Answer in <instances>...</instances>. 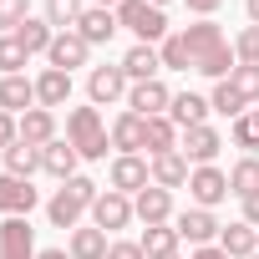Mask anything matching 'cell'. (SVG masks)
<instances>
[{"label":"cell","instance_id":"6da1fadb","mask_svg":"<svg viewBox=\"0 0 259 259\" xmlns=\"http://www.w3.org/2000/svg\"><path fill=\"white\" fill-rule=\"evenodd\" d=\"M158 51H163V71H198V76H213V81H229L234 66H239L234 41L213 21H193V26L173 31Z\"/></svg>","mask_w":259,"mask_h":259},{"label":"cell","instance_id":"7a4b0ae2","mask_svg":"<svg viewBox=\"0 0 259 259\" xmlns=\"http://www.w3.org/2000/svg\"><path fill=\"white\" fill-rule=\"evenodd\" d=\"M97 183L92 178H66L51 198H46V219H51V229H81V213H92V203H97Z\"/></svg>","mask_w":259,"mask_h":259},{"label":"cell","instance_id":"3957f363","mask_svg":"<svg viewBox=\"0 0 259 259\" xmlns=\"http://www.w3.org/2000/svg\"><path fill=\"white\" fill-rule=\"evenodd\" d=\"M66 143L81 153V163H107V148H112V133L97 107H71L66 112Z\"/></svg>","mask_w":259,"mask_h":259},{"label":"cell","instance_id":"277c9868","mask_svg":"<svg viewBox=\"0 0 259 259\" xmlns=\"http://www.w3.org/2000/svg\"><path fill=\"white\" fill-rule=\"evenodd\" d=\"M117 21H122V31H133L143 46H163V41L173 36L163 6H148V0H122V6H117Z\"/></svg>","mask_w":259,"mask_h":259},{"label":"cell","instance_id":"5b68a950","mask_svg":"<svg viewBox=\"0 0 259 259\" xmlns=\"http://www.w3.org/2000/svg\"><path fill=\"white\" fill-rule=\"evenodd\" d=\"M148 183H153V163H148L143 153H117V158H112V168H107V188H117V193H127V198H138Z\"/></svg>","mask_w":259,"mask_h":259},{"label":"cell","instance_id":"8992f818","mask_svg":"<svg viewBox=\"0 0 259 259\" xmlns=\"http://www.w3.org/2000/svg\"><path fill=\"white\" fill-rule=\"evenodd\" d=\"M127 92H133V81H127L122 61H117V66H92V71H87V102H92V107L127 102Z\"/></svg>","mask_w":259,"mask_h":259},{"label":"cell","instance_id":"52a82bcc","mask_svg":"<svg viewBox=\"0 0 259 259\" xmlns=\"http://www.w3.org/2000/svg\"><path fill=\"white\" fill-rule=\"evenodd\" d=\"M188 198H193L198 208H219V203L229 198V173L213 168V163L193 168V173H188Z\"/></svg>","mask_w":259,"mask_h":259},{"label":"cell","instance_id":"ba28073f","mask_svg":"<svg viewBox=\"0 0 259 259\" xmlns=\"http://www.w3.org/2000/svg\"><path fill=\"white\" fill-rule=\"evenodd\" d=\"M173 229H178V239H188L193 249H203V244H219V219H213V208H183V213H173Z\"/></svg>","mask_w":259,"mask_h":259},{"label":"cell","instance_id":"9c48e42d","mask_svg":"<svg viewBox=\"0 0 259 259\" xmlns=\"http://www.w3.org/2000/svg\"><path fill=\"white\" fill-rule=\"evenodd\" d=\"M138 213H133V198L127 193H117V188H102L97 193V203H92V224L97 229H107V234H117V229H127Z\"/></svg>","mask_w":259,"mask_h":259},{"label":"cell","instance_id":"30bf717a","mask_svg":"<svg viewBox=\"0 0 259 259\" xmlns=\"http://www.w3.org/2000/svg\"><path fill=\"white\" fill-rule=\"evenodd\" d=\"M168 107H173V92L163 76L133 81V92H127V112H138V117H168Z\"/></svg>","mask_w":259,"mask_h":259},{"label":"cell","instance_id":"8fae6325","mask_svg":"<svg viewBox=\"0 0 259 259\" xmlns=\"http://www.w3.org/2000/svg\"><path fill=\"white\" fill-rule=\"evenodd\" d=\"M36 203H41V193L31 188V178H11V173H0V219H31Z\"/></svg>","mask_w":259,"mask_h":259},{"label":"cell","instance_id":"7c38bea8","mask_svg":"<svg viewBox=\"0 0 259 259\" xmlns=\"http://www.w3.org/2000/svg\"><path fill=\"white\" fill-rule=\"evenodd\" d=\"M133 213H138V224L143 229H153V224H173V188H158V183H148L138 198H133Z\"/></svg>","mask_w":259,"mask_h":259},{"label":"cell","instance_id":"4fadbf2b","mask_svg":"<svg viewBox=\"0 0 259 259\" xmlns=\"http://www.w3.org/2000/svg\"><path fill=\"white\" fill-rule=\"evenodd\" d=\"M36 229L31 219H0V259H36Z\"/></svg>","mask_w":259,"mask_h":259},{"label":"cell","instance_id":"5bb4252c","mask_svg":"<svg viewBox=\"0 0 259 259\" xmlns=\"http://www.w3.org/2000/svg\"><path fill=\"white\" fill-rule=\"evenodd\" d=\"M219 148H224V138H219V127H188V133H178V153L193 163V168H203V163H213L219 158Z\"/></svg>","mask_w":259,"mask_h":259},{"label":"cell","instance_id":"9a60e30c","mask_svg":"<svg viewBox=\"0 0 259 259\" xmlns=\"http://www.w3.org/2000/svg\"><path fill=\"white\" fill-rule=\"evenodd\" d=\"M117 31H122V21H117V11H107V6H87L81 21H76V36H81L87 46H107Z\"/></svg>","mask_w":259,"mask_h":259},{"label":"cell","instance_id":"2e32d148","mask_svg":"<svg viewBox=\"0 0 259 259\" xmlns=\"http://www.w3.org/2000/svg\"><path fill=\"white\" fill-rule=\"evenodd\" d=\"M87 61H92V46H87L76 31H56V41H51V51H46V66L76 71V66H87Z\"/></svg>","mask_w":259,"mask_h":259},{"label":"cell","instance_id":"e0dca14e","mask_svg":"<svg viewBox=\"0 0 259 259\" xmlns=\"http://www.w3.org/2000/svg\"><path fill=\"white\" fill-rule=\"evenodd\" d=\"M112 148L117 153H143L148 148V117H138V112H122V117H112Z\"/></svg>","mask_w":259,"mask_h":259},{"label":"cell","instance_id":"ac0fdd59","mask_svg":"<svg viewBox=\"0 0 259 259\" xmlns=\"http://www.w3.org/2000/svg\"><path fill=\"white\" fill-rule=\"evenodd\" d=\"M122 71H127V81H153V76H163V51L133 41V46H127V56H122Z\"/></svg>","mask_w":259,"mask_h":259},{"label":"cell","instance_id":"d6986e66","mask_svg":"<svg viewBox=\"0 0 259 259\" xmlns=\"http://www.w3.org/2000/svg\"><path fill=\"white\" fill-rule=\"evenodd\" d=\"M208 97H198V92H173V107H168V117H173V127L178 133H188V127H203L208 122Z\"/></svg>","mask_w":259,"mask_h":259},{"label":"cell","instance_id":"ffe728a7","mask_svg":"<svg viewBox=\"0 0 259 259\" xmlns=\"http://www.w3.org/2000/svg\"><path fill=\"white\" fill-rule=\"evenodd\" d=\"M66 102H71V71H56V66H46V71L36 76V107L56 112V107H66Z\"/></svg>","mask_w":259,"mask_h":259},{"label":"cell","instance_id":"44dd1931","mask_svg":"<svg viewBox=\"0 0 259 259\" xmlns=\"http://www.w3.org/2000/svg\"><path fill=\"white\" fill-rule=\"evenodd\" d=\"M76 163H81V153H76L66 138H56V143H46V148H41V173H51L56 183L76 178Z\"/></svg>","mask_w":259,"mask_h":259},{"label":"cell","instance_id":"7402d4cb","mask_svg":"<svg viewBox=\"0 0 259 259\" xmlns=\"http://www.w3.org/2000/svg\"><path fill=\"white\" fill-rule=\"evenodd\" d=\"M219 249H224L229 259H249V254H259V229L244 224V219H234V224L219 229Z\"/></svg>","mask_w":259,"mask_h":259},{"label":"cell","instance_id":"603a6c76","mask_svg":"<svg viewBox=\"0 0 259 259\" xmlns=\"http://www.w3.org/2000/svg\"><path fill=\"white\" fill-rule=\"evenodd\" d=\"M36 107V81L21 71V76H0V112H11V117H21V112H31Z\"/></svg>","mask_w":259,"mask_h":259},{"label":"cell","instance_id":"cb8c5ba5","mask_svg":"<svg viewBox=\"0 0 259 259\" xmlns=\"http://www.w3.org/2000/svg\"><path fill=\"white\" fill-rule=\"evenodd\" d=\"M66 249H71V259H107L112 234H107V229H97V224H87V229H71Z\"/></svg>","mask_w":259,"mask_h":259},{"label":"cell","instance_id":"d4e9b609","mask_svg":"<svg viewBox=\"0 0 259 259\" xmlns=\"http://www.w3.org/2000/svg\"><path fill=\"white\" fill-rule=\"evenodd\" d=\"M21 143H31V148H46V143H56V112H46V107H31V112H21Z\"/></svg>","mask_w":259,"mask_h":259},{"label":"cell","instance_id":"484cf974","mask_svg":"<svg viewBox=\"0 0 259 259\" xmlns=\"http://www.w3.org/2000/svg\"><path fill=\"white\" fill-rule=\"evenodd\" d=\"M148 163H153V183L158 188H183L188 173H193V163L183 153H163V158H148Z\"/></svg>","mask_w":259,"mask_h":259},{"label":"cell","instance_id":"4316f807","mask_svg":"<svg viewBox=\"0 0 259 259\" xmlns=\"http://www.w3.org/2000/svg\"><path fill=\"white\" fill-rule=\"evenodd\" d=\"M138 244H143V254H148V259H178V244H183V239H178V229H173V224H153V229H143V239H138Z\"/></svg>","mask_w":259,"mask_h":259},{"label":"cell","instance_id":"83f0119b","mask_svg":"<svg viewBox=\"0 0 259 259\" xmlns=\"http://www.w3.org/2000/svg\"><path fill=\"white\" fill-rule=\"evenodd\" d=\"M16 41L26 46V56H46V51H51V41H56V26H51L46 16H31V21L16 31Z\"/></svg>","mask_w":259,"mask_h":259},{"label":"cell","instance_id":"f1b7e54d","mask_svg":"<svg viewBox=\"0 0 259 259\" xmlns=\"http://www.w3.org/2000/svg\"><path fill=\"white\" fill-rule=\"evenodd\" d=\"M0 163H6L11 178H36V173H41V148H31V143H11Z\"/></svg>","mask_w":259,"mask_h":259},{"label":"cell","instance_id":"f546056e","mask_svg":"<svg viewBox=\"0 0 259 259\" xmlns=\"http://www.w3.org/2000/svg\"><path fill=\"white\" fill-rule=\"evenodd\" d=\"M148 158H163V153H178V127L173 117H148Z\"/></svg>","mask_w":259,"mask_h":259},{"label":"cell","instance_id":"4dcf8cb0","mask_svg":"<svg viewBox=\"0 0 259 259\" xmlns=\"http://www.w3.org/2000/svg\"><path fill=\"white\" fill-rule=\"evenodd\" d=\"M249 193H259V158H239L234 168H229V198H249Z\"/></svg>","mask_w":259,"mask_h":259},{"label":"cell","instance_id":"1f68e13d","mask_svg":"<svg viewBox=\"0 0 259 259\" xmlns=\"http://www.w3.org/2000/svg\"><path fill=\"white\" fill-rule=\"evenodd\" d=\"M208 107H213L219 117H229V122H239V117L249 112V102L239 97V87H234V81H213V97H208Z\"/></svg>","mask_w":259,"mask_h":259},{"label":"cell","instance_id":"d6a6232c","mask_svg":"<svg viewBox=\"0 0 259 259\" xmlns=\"http://www.w3.org/2000/svg\"><path fill=\"white\" fill-rule=\"evenodd\" d=\"M81 11H87V0H46V6H41V16H46L56 31H76Z\"/></svg>","mask_w":259,"mask_h":259},{"label":"cell","instance_id":"836d02e7","mask_svg":"<svg viewBox=\"0 0 259 259\" xmlns=\"http://www.w3.org/2000/svg\"><path fill=\"white\" fill-rule=\"evenodd\" d=\"M31 66V56H26V46L16 41V36H0V76H21Z\"/></svg>","mask_w":259,"mask_h":259},{"label":"cell","instance_id":"e575fe53","mask_svg":"<svg viewBox=\"0 0 259 259\" xmlns=\"http://www.w3.org/2000/svg\"><path fill=\"white\" fill-rule=\"evenodd\" d=\"M31 21V0H0V36H16Z\"/></svg>","mask_w":259,"mask_h":259},{"label":"cell","instance_id":"d590c367","mask_svg":"<svg viewBox=\"0 0 259 259\" xmlns=\"http://www.w3.org/2000/svg\"><path fill=\"white\" fill-rule=\"evenodd\" d=\"M234 56H239V66H259V26H244L234 36Z\"/></svg>","mask_w":259,"mask_h":259},{"label":"cell","instance_id":"8d00e7d4","mask_svg":"<svg viewBox=\"0 0 259 259\" xmlns=\"http://www.w3.org/2000/svg\"><path fill=\"white\" fill-rule=\"evenodd\" d=\"M234 87H239V97L249 102V107H259V66H234V76H229Z\"/></svg>","mask_w":259,"mask_h":259},{"label":"cell","instance_id":"74e56055","mask_svg":"<svg viewBox=\"0 0 259 259\" xmlns=\"http://www.w3.org/2000/svg\"><path fill=\"white\" fill-rule=\"evenodd\" d=\"M229 138H234V148H244V158H254L259 153V133H254V122H249V112L229 127Z\"/></svg>","mask_w":259,"mask_h":259},{"label":"cell","instance_id":"f35d334b","mask_svg":"<svg viewBox=\"0 0 259 259\" xmlns=\"http://www.w3.org/2000/svg\"><path fill=\"white\" fill-rule=\"evenodd\" d=\"M11 143H21V117L0 112V158H6V148H11Z\"/></svg>","mask_w":259,"mask_h":259},{"label":"cell","instance_id":"ab89813d","mask_svg":"<svg viewBox=\"0 0 259 259\" xmlns=\"http://www.w3.org/2000/svg\"><path fill=\"white\" fill-rule=\"evenodd\" d=\"M107 259H148V254H143V244H138V239H112Z\"/></svg>","mask_w":259,"mask_h":259},{"label":"cell","instance_id":"60d3db41","mask_svg":"<svg viewBox=\"0 0 259 259\" xmlns=\"http://www.w3.org/2000/svg\"><path fill=\"white\" fill-rule=\"evenodd\" d=\"M183 6H188V11L198 16V21H213V11L224 6V0H183Z\"/></svg>","mask_w":259,"mask_h":259},{"label":"cell","instance_id":"b9f144b4","mask_svg":"<svg viewBox=\"0 0 259 259\" xmlns=\"http://www.w3.org/2000/svg\"><path fill=\"white\" fill-rule=\"evenodd\" d=\"M239 219H244V224H254V229H259V193H249V198H244V213H239Z\"/></svg>","mask_w":259,"mask_h":259},{"label":"cell","instance_id":"7bdbcfd3","mask_svg":"<svg viewBox=\"0 0 259 259\" xmlns=\"http://www.w3.org/2000/svg\"><path fill=\"white\" fill-rule=\"evenodd\" d=\"M188 259H229V254H224V249H219V244H203V249H193V254H188Z\"/></svg>","mask_w":259,"mask_h":259},{"label":"cell","instance_id":"ee69618b","mask_svg":"<svg viewBox=\"0 0 259 259\" xmlns=\"http://www.w3.org/2000/svg\"><path fill=\"white\" fill-rule=\"evenodd\" d=\"M244 16H249V26H259V0H244Z\"/></svg>","mask_w":259,"mask_h":259},{"label":"cell","instance_id":"f6af8a7d","mask_svg":"<svg viewBox=\"0 0 259 259\" xmlns=\"http://www.w3.org/2000/svg\"><path fill=\"white\" fill-rule=\"evenodd\" d=\"M36 259H71V249H41Z\"/></svg>","mask_w":259,"mask_h":259},{"label":"cell","instance_id":"bcb514c9","mask_svg":"<svg viewBox=\"0 0 259 259\" xmlns=\"http://www.w3.org/2000/svg\"><path fill=\"white\" fill-rule=\"evenodd\" d=\"M249 122H254V133H259V107H249Z\"/></svg>","mask_w":259,"mask_h":259},{"label":"cell","instance_id":"7dc6e473","mask_svg":"<svg viewBox=\"0 0 259 259\" xmlns=\"http://www.w3.org/2000/svg\"><path fill=\"white\" fill-rule=\"evenodd\" d=\"M97 6H107V11H117V6H122V0H97Z\"/></svg>","mask_w":259,"mask_h":259},{"label":"cell","instance_id":"c3c4849f","mask_svg":"<svg viewBox=\"0 0 259 259\" xmlns=\"http://www.w3.org/2000/svg\"><path fill=\"white\" fill-rule=\"evenodd\" d=\"M148 6H168V0H148Z\"/></svg>","mask_w":259,"mask_h":259},{"label":"cell","instance_id":"681fc988","mask_svg":"<svg viewBox=\"0 0 259 259\" xmlns=\"http://www.w3.org/2000/svg\"><path fill=\"white\" fill-rule=\"evenodd\" d=\"M249 259H259V254H249Z\"/></svg>","mask_w":259,"mask_h":259}]
</instances>
